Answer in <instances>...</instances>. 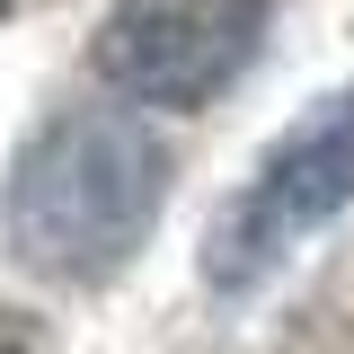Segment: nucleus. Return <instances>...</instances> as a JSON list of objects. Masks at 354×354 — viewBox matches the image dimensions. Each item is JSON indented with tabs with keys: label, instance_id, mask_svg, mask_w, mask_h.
Here are the masks:
<instances>
[{
	"label": "nucleus",
	"instance_id": "obj_1",
	"mask_svg": "<svg viewBox=\"0 0 354 354\" xmlns=\"http://www.w3.org/2000/svg\"><path fill=\"white\" fill-rule=\"evenodd\" d=\"M160 204H169L160 133L124 106H62L53 124H36L18 142L0 230H9V257L36 283L88 292L142 257V239L160 230Z\"/></svg>",
	"mask_w": 354,
	"mask_h": 354
},
{
	"label": "nucleus",
	"instance_id": "obj_2",
	"mask_svg": "<svg viewBox=\"0 0 354 354\" xmlns=\"http://www.w3.org/2000/svg\"><path fill=\"white\" fill-rule=\"evenodd\" d=\"M266 18H274V0H115L88 36V62L133 106L204 115L257 62Z\"/></svg>",
	"mask_w": 354,
	"mask_h": 354
},
{
	"label": "nucleus",
	"instance_id": "obj_3",
	"mask_svg": "<svg viewBox=\"0 0 354 354\" xmlns=\"http://www.w3.org/2000/svg\"><path fill=\"white\" fill-rule=\"evenodd\" d=\"M346 204H354V80L328 106H310L301 124L266 151L239 204H221L213 239H204V274L221 292H248L257 274H274L319 221H337Z\"/></svg>",
	"mask_w": 354,
	"mask_h": 354
},
{
	"label": "nucleus",
	"instance_id": "obj_4",
	"mask_svg": "<svg viewBox=\"0 0 354 354\" xmlns=\"http://www.w3.org/2000/svg\"><path fill=\"white\" fill-rule=\"evenodd\" d=\"M0 354H44V328L18 319V310H0Z\"/></svg>",
	"mask_w": 354,
	"mask_h": 354
},
{
	"label": "nucleus",
	"instance_id": "obj_5",
	"mask_svg": "<svg viewBox=\"0 0 354 354\" xmlns=\"http://www.w3.org/2000/svg\"><path fill=\"white\" fill-rule=\"evenodd\" d=\"M18 9H36V0H0V18H18Z\"/></svg>",
	"mask_w": 354,
	"mask_h": 354
}]
</instances>
